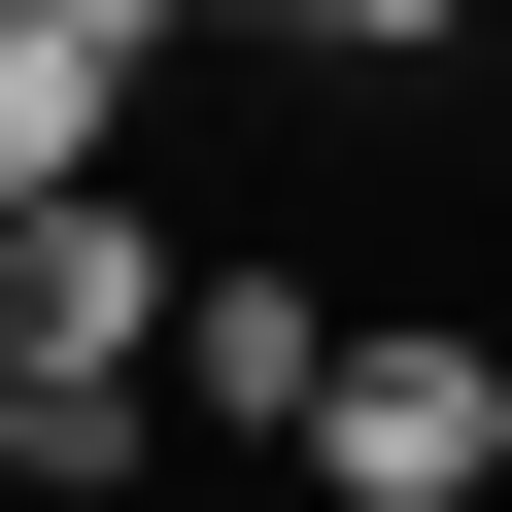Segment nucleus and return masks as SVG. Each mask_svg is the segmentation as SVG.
I'll return each mask as SVG.
<instances>
[{
    "instance_id": "1",
    "label": "nucleus",
    "mask_w": 512,
    "mask_h": 512,
    "mask_svg": "<svg viewBox=\"0 0 512 512\" xmlns=\"http://www.w3.org/2000/svg\"><path fill=\"white\" fill-rule=\"evenodd\" d=\"M308 478H342V512H512V342H478V308H342Z\"/></svg>"
},
{
    "instance_id": "2",
    "label": "nucleus",
    "mask_w": 512,
    "mask_h": 512,
    "mask_svg": "<svg viewBox=\"0 0 512 512\" xmlns=\"http://www.w3.org/2000/svg\"><path fill=\"white\" fill-rule=\"evenodd\" d=\"M308 376H342L308 274H171V444H308Z\"/></svg>"
},
{
    "instance_id": "3",
    "label": "nucleus",
    "mask_w": 512,
    "mask_h": 512,
    "mask_svg": "<svg viewBox=\"0 0 512 512\" xmlns=\"http://www.w3.org/2000/svg\"><path fill=\"white\" fill-rule=\"evenodd\" d=\"M274 35H308V69H410V35H478V0H274Z\"/></svg>"
},
{
    "instance_id": "4",
    "label": "nucleus",
    "mask_w": 512,
    "mask_h": 512,
    "mask_svg": "<svg viewBox=\"0 0 512 512\" xmlns=\"http://www.w3.org/2000/svg\"><path fill=\"white\" fill-rule=\"evenodd\" d=\"M0 512H35V376H0Z\"/></svg>"
}]
</instances>
